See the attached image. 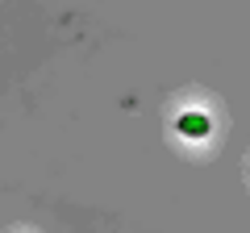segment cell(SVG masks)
Wrapping results in <instances>:
<instances>
[{
    "mask_svg": "<svg viewBox=\"0 0 250 233\" xmlns=\"http://www.w3.org/2000/svg\"><path fill=\"white\" fill-rule=\"evenodd\" d=\"M175 129H179V137H192V142H200V137L213 134V116L200 113V108H184V113L175 116Z\"/></svg>",
    "mask_w": 250,
    "mask_h": 233,
    "instance_id": "6da1fadb",
    "label": "cell"
}]
</instances>
